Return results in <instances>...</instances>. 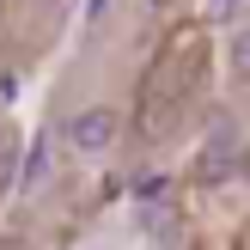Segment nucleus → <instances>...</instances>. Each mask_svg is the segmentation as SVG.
<instances>
[{
	"label": "nucleus",
	"mask_w": 250,
	"mask_h": 250,
	"mask_svg": "<svg viewBox=\"0 0 250 250\" xmlns=\"http://www.w3.org/2000/svg\"><path fill=\"white\" fill-rule=\"evenodd\" d=\"M116 128H122L116 110H110V104H92V110H80V116L67 122V141L80 146V153H104V146L116 141Z\"/></svg>",
	"instance_id": "f257e3e1"
},
{
	"label": "nucleus",
	"mask_w": 250,
	"mask_h": 250,
	"mask_svg": "<svg viewBox=\"0 0 250 250\" xmlns=\"http://www.w3.org/2000/svg\"><path fill=\"white\" fill-rule=\"evenodd\" d=\"M232 67H238L244 80H250V24H244L238 37H232Z\"/></svg>",
	"instance_id": "f03ea898"
}]
</instances>
